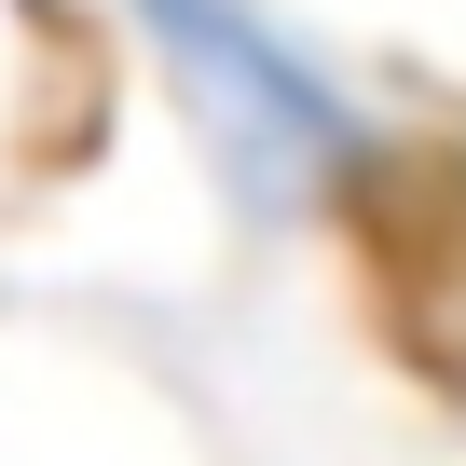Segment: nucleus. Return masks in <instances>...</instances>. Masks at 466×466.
Listing matches in <instances>:
<instances>
[{
    "label": "nucleus",
    "mask_w": 466,
    "mask_h": 466,
    "mask_svg": "<svg viewBox=\"0 0 466 466\" xmlns=\"http://www.w3.org/2000/svg\"><path fill=\"white\" fill-rule=\"evenodd\" d=\"M357 219H370V289L384 329L411 343L425 384L466 398V151H411V165H357Z\"/></svg>",
    "instance_id": "nucleus-2"
},
{
    "label": "nucleus",
    "mask_w": 466,
    "mask_h": 466,
    "mask_svg": "<svg viewBox=\"0 0 466 466\" xmlns=\"http://www.w3.org/2000/svg\"><path fill=\"white\" fill-rule=\"evenodd\" d=\"M124 15L151 28L165 83L192 96L219 178L248 192V206H329V192H357L370 110H357V83L302 28H275L261 0H124Z\"/></svg>",
    "instance_id": "nucleus-1"
}]
</instances>
